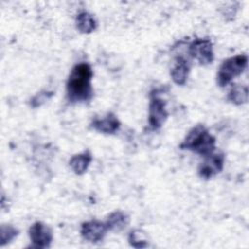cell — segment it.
<instances>
[{"instance_id":"7a4b0ae2","label":"cell","mask_w":249,"mask_h":249,"mask_svg":"<svg viewBox=\"0 0 249 249\" xmlns=\"http://www.w3.org/2000/svg\"><path fill=\"white\" fill-rule=\"evenodd\" d=\"M179 148L206 157L214 153L216 139L203 124H196L188 132Z\"/></svg>"},{"instance_id":"30bf717a","label":"cell","mask_w":249,"mask_h":249,"mask_svg":"<svg viewBox=\"0 0 249 249\" xmlns=\"http://www.w3.org/2000/svg\"><path fill=\"white\" fill-rule=\"evenodd\" d=\"M189 73H190V64L188 60L182 56L176 57L173 67L170 70V76L172 81L176 85L183 86L186 84L188 80Z\"/></svg>"},{"instance_id":"9a60e30c","label":"cell","mask_w":249,"mask_h":249,"mask_svg":"<svg viewBox=\"0 0 249 249\" xmlns=\"http://www.w3.org/2000/svg\"><path fill=\"white\" fill-rule=\"evenodd\" d=\"M18 234V230L12 225H2L0 229V244L4 246L5 244L11 242Z\"/></svg>"},{"instance_id":"3957f363","label":"cell","mask_w":249,"mask_h":249,"mask_svg":"<svg viewBox=\"0 0 249 249\" xmlns=\"http://www.w3.org/2000/svg\"><path fill=\"white\" fill-rule=\"evenodd\" d=\"M248 56L246 54H237L225 59L217 72V84L223 88L228 86L233 78L239 76L246 68Z\"/></svg>"},{"instance_id":"2e32d148","label":"cell","mask_w":249,"mask_h":249,"mask_svg":"<svg viewBox=\"0 0 249 249\" xmlns=\"http://www.w3.org/2000/svg\"><path fill=\"white\" fill-rule=\"evenodd\" d=\"M128 242L134 248H144L148 246V241L145 238V233L140 230H133L128 234Z\"/></svg>"},{"instance_id":"5bb4252c","label":"cell","mask_w":249,"mask_h":249,"mask_svg":"<svg viewBox=\"0 0 249 249\" xmlns=\"http://www.w3.org/2000/svg\"><path fill=\"white\" fill-rule=\"evenodd\" d=\"M227 99L234 105H242L248 101V87L245 85H233L227 96Z\"/></svg>"},{"instance_id":"277c9868","label":"cell","mask_w":249,"mask_h":249,"mask_svg":"<svg viewBox=\"0 0 249 249\" xmlns=\"http://www.w3.org/2000/svg\"><path fill=\"white\" fill-rule=\"evenodd\" d=\"M165 105L166 103L161 97L154 92L151 93L148 115V124L151 129H160L166 121L168 117V112Z\"/></svg>"},{"instance_id":"8992f818","label":"cell","mask_w":249,"mask_h":249,"mask_svg":"<svg viewBox=\"0 0 249 249\" xmlns=\"http://www.w3.org/2000/svg\"><path fill=\"white\" fill-rule=\"evenodd\" d=\"M28 234L32 247L35 248H49L53 241V231L43 222L33 223L29 228Z\"/></svg>"},{"instance_id":"6da1fadb","label":"cell","mask_w":249,"mask_h":249,"mask_svg":"<svg viewBox=\"0 0 249 249\" xmlns=\"http://www.w3.org/2000/svg\"><path fill=\"white\" fill-rule=\"evenodd\" d=\"M93 71L87 62L73 66L66 82V97L70 103H85L93 96L91 80Z\"/></svg>"},{"instance_id":"7c38bea8","label":"cell","mask_w":249,"mask_h":249,"mask_svg":"<svg viewBox=\"0 0 249 249\" xmlns=\"http://www.w3.org/2000/svg\"><path fill=\"white\" fill-rule=\"evenodd\" d=\"M75 23L77 29L84 34L91 33L96 29L97 26L94 17L87 11H82L76 16Z\"/></svg>"},{"instance_id":"8fae6325","label":"cell","mask_w":249,"mask_h":249,"mask_svg":"<svg viewBox=\"0 0 249 249\" xmlns=\"http://www.w3.org/2000/svg\"><path fill=\"white\" fill-rule=\"evenodd\" d=\"M91 160L92 156L90 152L87 150L83 153L72 156V158L69 160V166L75 174L82 175L88 170Z\"/></svg>"},{"instance_id":"4fadbf2b","label":"cell","mask_w":249,"mask_h":249,"mask_svg":"<svg viewBox=\"0 0 249 249\" xmlns=\"http://www.w3.org/2000/svg\"><path fill=\"white\" fill-rule=\"evenodd\" d=\"M105 223L108 231H121L128 225L129 217L124 212L121 210H116L109 214Z\"/></svg>"},{"instance_id":"9c48e42d","label":"cell","mask_w":249,"mask_h":249,"mask_svg":"<svg viewBox=\"0 0 249 249\" xmlns=\"http://www.w3.org/2000/svg\"><path fill=\"white\" fill-rule=\"evenodd\" d=\"M90 126L98 132L105 134H114L120 129L121 122L114 113L109 112L102 118L95 117L91 121Z\"/></svg>"},{"instance_id":"5b68a950","label":"cell","mask_w":249,"mask_h":249,"mask_svg":"<svg viewBox=\"0 0 249 249\" xmlns=\"http://www.w3.org/2000/svg\"><path fill=\"white\" fill-rule=\"evenodd\" d=\"M188 52L189 54L200 65L210 64L214 59L213 45L209 39H195L189 45Z\"/></svg>"},{"instance_id":"ba28073f","label":"cell","mask_w":249,"mask_h":249,"mask_svg":"<svg viewBox=\"0 0 249 249\" xmlns=\"http://www.w3.org/2000/svg\"><path fill=\"white\" fill-rule=\"evenodd\" d=\"M108 231L105 222L98 220H90L81 225L80 233L83 239L90 243H97L103 240Z\"/></svg>"},{"instance_id":"52a82bcc","label":"cell","mask_w":249,"mask_h":249,"mask_svg":"<svg viewBox=\"0 0 249 249\" xmlns=\"http://www.w3.org/2000/svg\"><path fill=\"white\" fill-rule=\"evenodd\" d=\"M204 158V160L198 166V175L199 177L208 180L222 171L225 156L223 153H212Z\"/></svg>"},{"instance_id":"e0dca14e","label":"cell","mask_w":249,"mask_h":249,"mask_svg":"<svg viewBox=\"0 0 249 249\" xmlns=\"http://www.w3.org/2000/svg\"><path fill=\"white\" fill-rule=\"evenodd\" d=\"M53 95V92H48V91H42L40 93H37L30 102V105L34 108L39 107L40 105H42L45 101H47L51 96Z\"/></svg>"}]
</instances>
